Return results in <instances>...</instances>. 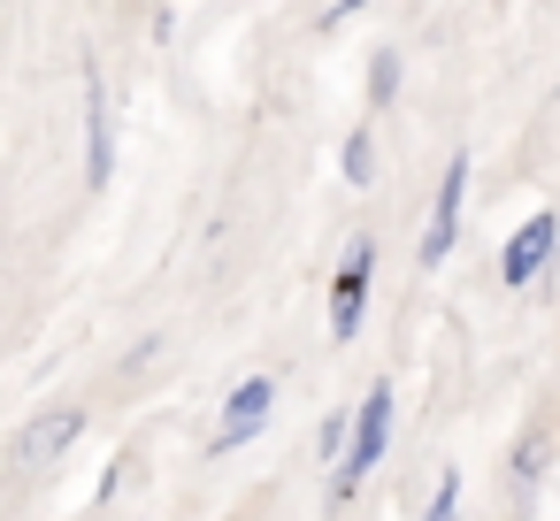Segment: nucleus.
Wrapping results in <instances>:
<instances>
[{
    "label": "nucleus",
    "mask_w": 560,
    "mask_h": 521,
    "mask_svg": "<svg viewBox=\"0 0 560 521\" xmlns=\"http://www.w3.org/2000/svg\"><path fill=\"white\" fill-rule=\"evenodd\" d=\"M384 445H392V383H376L361 406H353V445H346V460H338V498H353L361 490V475L384 460Z\"/></svg>",
    "instance_id": "obj_1"
},
{
    "label": "nucleus",
    "mask_w": 560,
    "mask_h": 521,
    "mask_svg": "<svg viewBox=\"0 0 560 521\" xmlns=\"http://www.w3.org/2000/svg\"><path fill=\"white\" fill-rule=\"evenodd\" d=\"M552 253H560V215H552V208H537V215L506 238V253H499V284H514V292H522V284H537V276L552 269Z\"/></svg>",
    "instance_id": "obj_2"
},
{
    "label": "nucleus",
    "mask_w": 560,
    "mask_h": 521,
    "mask_svg": "<svg viewBox=\"0 0 560 521\" xmlns=\"http://www.w3.org/2000/svg\"><path fill=\"white\" fill-rule=\"evenodd\" d=\"M369 276H376V238H353L346 269L330 276V338L346 345L361 330V307H369Z\"/></svg>",
    "instance_id": "obj_3"
},
{
    "label": "nucleus",
    "mask_w": 560,
    "mask_h": 521,
    "mask_svg": "<svg viewBox=\"0 0 560 521\" xmlns=\"http://www.w3.org/2000/svg\"><path fill=\"white\" fill-rule=\"evenodd\" d=\"M78 429H85V406H47V414H32L24 437H16V467H24V475L55 467V460L78 445Z\"/></svg>",
    "instance_id": "obj_4"
},
{
    "label": "nucleus",
    "mask_w": 560,
    "mask_h": 521,
    "mask_svg": "<svg viewBox=\"0 0 560 521\" xmlns=\"http://www.w3.org/2000/svg\"><path fill=\"white\" fill-rule=\"evenodd\" d=\"M460 200H468V154H453L445 162V177H438V208H430V230H422V269H438L445 253H453V238H460Z\"/></svg>",
    "instance_id": "obj_5"
},
{
    "label": "nucleus",
    "mask_w": 560,
    "mask_h": 521,
    "mask_svg": "<svg viewBox=\"0 0 560 521\" xmlns=\"http://www.w3.org/2000/svg\"><path fill=\"white\" fill-rule=\"evenodd\" d=\"M116 177V131H108V85H101V70L85 62V185L101 192Z\"/></svg>",
    "instance_id": "obj_6"
},
{
    "label": "nucleus",
    "mask_w": 560,
    "mask_h": 521,
    "mask_svg": "<svg viewBox=\"0 0 560 521\" xmlns=\"http://www.w3.org/2000/svg\"><path fill=\"white\" fill-rule=\"evenodd\" d=\"M269 399H277V383H269V376H246V383L223 399V437H215V452H238L246 437H261V422H269Z\"/></svg>",
    "instance_id": "obj_7"
},
{
    "label": "nucleus",
    "mask_w": 560,
    "mask_h": 521,
    "mask_svg": "<svg viewBox=\"0 0 560 521\" xmlns=\"http://www.w3.org/2000/svg\"><path fill=\"white\" fill-rule=\"evenodd\" d=\"M338 169H346V185H369L376 177V139H369V123L346 139V154H338Z\"/></svg>",
    "instance_id": "obj_8"
},
{
    "label": "nucleus",
    "mask_w": 560,
    "mask_h": 521,
    "mask_svg": "<svg viewBox=\"0 0 560 521\" xmlns=\"http://www.w3.org/2000/svg\"><path fill=\"white\" fill-rule=\"evenodd\" d=\"M399 93V55L392 47H376V62H369V108H384Z\"/></svg>",
    "instance_id": "obj_9"
},
{
    "label": "nucleus",
    "mask_w": 560,
    "mask_h": 521,
    "mask_svg": "<svg viewBox=\"0 0 560 521\" xmlns=\"http://www.w3.org/2000/svg\"><path fill=\"white\" fill-rule=\"evenodd\" d=\"M453 506H460V467H445V475H438V498H430V513H453Z\"/></svg>",
    "instance_id": "obj_10"
},
{
    "label": "nucleus",
    "mask_w": 560,
    "mask_h": 521,
    "mask_svg": "<svg viewBox=\"0 0 560 521\" xmlns=\"http://www.w3.org/2000/svg\"><path fill=\"white\" fill-rule=\"evenodd\" d=\"M353 9H369V0H338V9H330V16H323V24H346V16H353Z\"/></svg>",
    "instance_id": "obj_11"
}]
</instances>
